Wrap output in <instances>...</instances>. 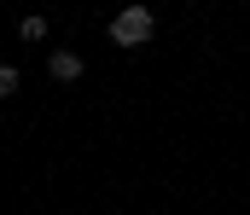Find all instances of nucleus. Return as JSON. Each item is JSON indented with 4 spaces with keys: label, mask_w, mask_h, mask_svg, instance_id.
Masks as SVG:
<instances>
[{
    "label": "nucleus",
    "mask_w": 250,
    "mask_h": 215,
    "mask_svg": "<svg viewBox=\"0 0 250 215\" xmlns=\"http://www.w3.org/2000/svg\"><path fill=\"white\" fill-rule=\"evenodd\" d=\"M6 93H18V70H12V64H0V99H6Z\"/></svg>",
    "instance_id": "obj_4"
},
{
    "label": "nucleus",
    "mask_w": 250,
    "mask_h": 215,
    "mask_svg": "<svg viewBox=\"0 0 250 215\" xmlns=\"http://www.w3.org/2000/svg\"><path fill=\"white\" fill-rule=\"evenodd\" d=\"M151 29H157V18H151L146 6H123V12L111 18V41H117V47H146Z\"/></svg>",
    "instance_id": "obj_1"
},
{
    "label": "nucleus",
    "mask_w": 250,
    "mask_h": 215,
    "mask_svg": "<svg viewBox=\"0 0 250 215\" xmlns=\"http://www.w3.org/2000/svg\"><path fill=\"white\" fill-rule=\"evenodd\" d=\"M47 70H53V81H76V76H82V59H76V53H53Z\"/></svg>",
    "instance_id": "obj_2"
},
{
    "label": "nucleus",
    "mask_w": 250,
    "mask_h": 215,
    "mask_svg": "<svg viewBox=\"0 0 250 215\" xmlns=\"http://www.w3.org/2000/svg\"><path fill=\"white\" fill-rule=\"evenodd\" d=\"M47 35V18H23V41H41Z\"/></svg>",
    "instance_id": "obj_3"
}]
</instances>
